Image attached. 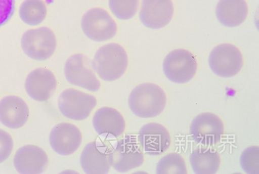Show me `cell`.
<instances>
[{
    "label": "cell",
    "instance_id": "cell-7",
    "mask_svg": "<svg viewBox=\"0 0 259 174\" xmlns=\"http://www.w3.org/2000/svg\"><path fill=\"white\" fill-rule=\"evenodd\" d=\"M93 69L92 62L89 57L84 54H74L65 63V78L73 85L96 92L100 90L101 84Z\"/></svg>",
    "mask_w": 259,
    "mask_h": 174
},
{
    "label": "cell",
    "instance_id": "cell-14",
    "mask_svg": "<svg viewBox=\"0 0 259 174\" xmlns=\"http://www.w3.org/2000/svg\"><path fill=\"white\" fill-rule=\"evenodd\" d=\"M57 86L55 75L46 68H37L30 72L25 83L28 95L37 102L49 100L55 92Z\"/></svg>",
    "mask_w": 259,
    "mask_h": 174
},
{
    "label": "cell",
    "instance_id": "cell-1",
    "mask_svg": "<svg viewBox=\"0 0 259 174\" xmlns=\"http://www.w3.org/2000/svg\"><path fill=\"white\" fill-rule=\"evenodd\" d=\"M167 103L165 93L153 83L140 84L129 96L131 111L140 118H153L163 112Z\"/></svg>",
    "mask_w": 259,
    "mask_h": 174
},
{
    "label": "cell",
    "instance_id": "cell-15",
    "mask_svg": "<svg viewBox=\"0 0 259 174\" xmlns=\"http://www.w3.org/2000/svg\"><path fill=\"white\" fill-rule=\"evenodd\" d=\"M49 163V157L42 148L36 145L22 147L14 156V164L22 174H39L44 172Z\"/></svg>",
    "mask_w": 259,
    "mask_h": 174
},
{
    "label": "cell",
    "instance_id": "cell-16",
    "mask_svg": "<svg viewBox=\"0 0 259 174\" xmlns=\"http://www.w3.org/2000/svg\"><path fill=\"white\" fill-rule=\"evenodd\" d=\"M109 149L104 144L97 141L88 144L80 157V163L84 173L88 174H106L110 171L108 159Z\"/></svg>",
    "mask_w": 259,
    "mask_h": 174
},
{
    "label": "cell",
    "instance_id": "cell-11",
    "mask_svg": "<svg viewBox=\"0 0 259 174\" xmlns=\"http://www.w3.org/2000/svg\"><path fill=\"white\" fill-rule=\"evenodd\" d=\"M52 149L62 156H69L76 152L82 142V135L74 124L62 122L53 127L50 134Z\"/></svg>",
    "mask_w": 259,
    "mask_h": 174
},
{
    "label": "cell",
    "instance_id": "cell-6",
    "mask_svg": "<svg viewBox=\"0 0 259 174\" xmlns=\"http://www.w3.org/2000/svg\"><path fill=\"white\" fill-rule=\"evenodd\" d=\"M197 62L189 51L177 49L169 53L163 63V71L171 82L184 84L189 82L197 71Z\"/></svg>",
    "mask_w": 259,
    "mask_h": 174
},
{
    "label": "cell",
    "instance_id": "cell-17",
    "mask_svg": "<svg viewBox=\"0 0 259 174\" xmlns=\"http://www.w3.org/2000/svg\"><path fill=\"white\" fill-rule=\"evenodd\" d=\"M29 113L28 105L20 97L8 96L0 101V122L9 128L23 127L28 122Z\"/></svg>",
    "mask_w": 259,
    "mask_h": 174
},
{
    "label": "cell",
    "instance_id": "cell-19",
    "mask_svg": "<svg viewBox=\"0 0 259 174\" xmlns=\"http://www.w3.org/2000/svg\"><path fill=\"white\" fill-rule=\"evenodd\" d=\"M215 14L225 26H239L247 19L248 6L245 0H220Z\"/></svg>",
    "mask_w": 259,
    "mask_h": 174
},
{
    "label": "cell",
    "instance_id": "cell-22",
    "mask_svg": "<svg viewBox=\"0 0 259 174\" xmlns=\"http://www.w3.org/2000/svg\"><path fill=\"white\" fill-rule=\"evenodd\" d=\"M158 174H186V162L181 155L177 153L168 154L160 159L156 167Z\"/></svg>",
    "mask_w": 259,
    "mask_h": 174
},
{
    "label": "cell",
    "instance_id": "cell-10",
    "mask_svg": "<svg viewBox=\"0 0 259 174\" xmlns=\"http://www.w3.org/2000/svg\"><path fill=\"white\" fill-rule=\"evenodd\" d=\"M190 132L196 143L212 146L220 143L225 133V127L222 119L217 115L203 113L193 119Z\"/></svg>",
    "mask_w": 259,
    "mask_h": 174
},
{
    "label": "cell",
    "instance_id": "cell-20",
    "mask_svg": "<svg viewBox=\"0 0 259 174\" xmlns=\"http://www.w3.org/2000/svg\"><path fill=\"white\" fill-rule=\"evenodd\" d=\"M190 162L195 173L214 174L220 168L221 159L217 151L199 147L190 155Z\"/></svg>",
    "mask_w": 259,
    "mask_h": 174
},
{
    "label": "cell",
    "instance_id": "cell-23",
    "mask_svg": "<svg viewBox=\"0 0 259 174\" xmlns=\"http://www.w3.org/2000/svg\"><path fill=\"white\" fill-rule=\"evenodd\" d=\"M140 0H109L110 11L121 20L133 18L138 10Z\"/></svg>",
    "mask_w": 259,
    "mask_h": 174
},
{
    "label": "cell",
    "instance_id": "cell-5",
    "mask_svg": "<svg viewBox=\"0 0 259 174\" xmlns=\"http://www.w3.org/2000/svg\"><path fill=\"white\" fill-rule=\"evenodd\" d=\"M97 105L95 97L73 89L61 93L58 100L60 113L68 119L75 121L87 119Z\"/></svg>",
    "mask_w": 259,
    "mask_h": 174
},
{
    "label": "cell",
    "instance_id": "cell-21",
    "mask_svg": "<svg viewBox=\"0 0 259 174\" xmlns=\"http://www.w3.org/2000/svg\"><path fill=\"white\" fill-rule=\"evenodd\" d=\"M47 6L42 0H25L21 5L20 17L30 26L41 24L47 17Z\"/></svg>",
    "mask_w": 259,
    "mask_h": 174
},
{
    "label": "cell",
    "instance_id": "cell-8",
    "mask_svg": "<svg viewBox=\"0 0 259 174\" xmlns=\"http://www.w3.org/2000/svg\"><path fill=\"white\" fill-rule=\"evenodd\" d=\"M81 29L91 40L104 41L114 37L117 25L105 9H92L84 14L81 22Z\"/></svg>",
    "mask_w": 259,
    "mask_h": 174
},
{
    "label": "cell",
    "instance_id": "cell-4",
    "mask_svg": "<svg viewBox=\"0 0 259 174\" xmlns=\"http://www.w3.org/2000/svg\"><path fill=\"white\" fill-rule=\"evenodd\" d=\"M22 49L30 58L44 61L52 57L57 49L55 34L47 27L30 29L22 37Z\"/></svg>",
    "mask_w": 259,
    "mask_h": 174
},
{
    "label": "cell",
    "instance_id": "cell-18",
    "mask_svg": "<svg viewBox=\"0 0 259 174\" xmlns=\"http://www.w3.org/2000/svg\"><path fill=\"white\" fill-rule=\"evenodd\" d=\"M93 125L97 133L106 138H117L125 130V120L122 115L113 108H101L94 114Z\"/></svg>",
    "mask_w": 259,
    "mask_h": 174
},
{
    "label": "cell",
    "instance_id": "cell-3",
    "mask_svg": "<svg viewBox=\"0 0 259 174\" xmlns=\"http://www.w3.org/2000/svg\"><path fill=\"white\" fill-rule=\"evenodd\" d=\"M110 165L120 173H125L144 163V154L137 137L126 135L109 149Z\"/></svg>",
    "mask_w": 259,
    "mask_h": 174
},
{
    "label": "cell",
    "instance_id": "cell-9",
    "mask_svg": "<svg viewBox=\"0 0 259 174\" xmlns=\"http://www.w3.org/2000/svg\"><path fill=\"white\" fill-rule=\"evenodd\" d=\"M209 65L217 76L231 77L237 74L242 68V54L233 45H220L212 49L209 54Z\"/></svg>",
    "mask_w": 259,
    "mask_h": 174
},
{
    "label": "cell",
    "instance_id": "cell-26",
    "mask_svg": "<svg viewBox=\"0 0 259 174\" xmlns=\"http://www.w3.org/2000/svg\"><path fill=\"white\" fill-rule=\"evenodd\" d=\"M15 11V0H0V27L6 25Z\"/></svg>",
    "mask_w": 259,
    "mask_h": 174
},
{
    "label": "cell",
    "instance_id": "cell-24",
    "mask_svg": "<svg viewBox=\"0 0 259 174\" xmlns=\"http://www.w3.org/2000/svg\"><path fill=\"white\" fill-rule=\"evenodd\" d=\"M241 168L246 173H259V148L252 146L243 151L240 157Z\"/></svg>",
    "mask_w": 259,
    "mask_h": 174
},
{
    "label": "cell",
    "instance_id": "cell-25",
    "mask_svg": "<svg viewBox=\"0 0 259 174\" xmlns=\"http://www.w3.org/2000/svg\"><path fill=\"white\" fill-rule=\"evenodd\" d=\"M14 148L12 137L8 132L0 129V163L9 159Z\"/></svg>",
    "mask_w": 259,
    "mask_h": 174
},
{
    "label": "cell",
    "instance_id": "cell-2",
    "mask_svg": "<svg viewBox=\"0 0 259 174\" xmlns=\"http://www.w3.org/2000/svg\"><path fill=\"white\" fill-rule=\"evenodd\" d=\"M93 68L101 79L107 82L119 79L128 66V57L124 48L117 43L101 47L92 62Z\"/></svg>",
    "mask_w": 259,
    "mask_h": 174
},
{
    "label": "cell",
    "instance_id": "cell-12",
    "mask_svg": "<svg viewBox=\"0 0 259 174\" xmlns=\"http://www.w3.org/2000/svg\"><path fill=\"white\" fill-rule=\"evenodd\" d=\"M174 12L172 0H142L140 18L147 28L160 29L168 25Z\"/></svg>",
    "mask_w": 259,
    "mask_h": 174
},
{
    "label": "cell",
    "instance_id": "cell-13",
    "mask_svg": "<svg viewBox=\"0 0 259 174\" xmlns=\"http://www.w3.org/2000/svg\"><path fill=\"white\" fill-rule=\"evenodd\" d=\"M138 141L145 154L159 156L168 149L171 138L164 126L159 123L150 122L140 129Z\"/></svg>",
    "mask_w": 259,
    "mask_h": 174
}]
</instances>
